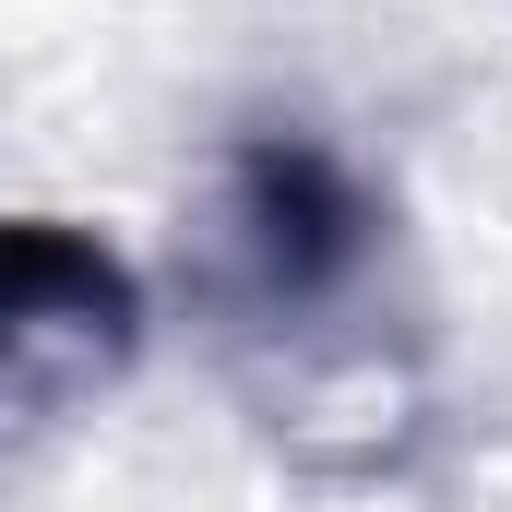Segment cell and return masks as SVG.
Segmentation results:
<instances>
[{"instance_id":"1","label":"cell","mask_w":512,"mask_h":512,"mask_svg":"<svg viewBox=\"0 0 512 512\" xmlns=\"http://www.w3.org/2000/svg\"><path fill=\"white\" fill-rule=\"evenodd\" d=\"M215 251H227V298L239 322H274V334H322L334 310L370 298V274L393 251L382 191L310 143V131H251L215 179Z\"/></svg>"},{"instance_id":"2","label":"cell","mask_w":512,"mask_h":512,"mask_svg":"<svg viewBox=\"0 0 512 512\" xmlns=\"http://www.w3.org/2000/svg\"><path fill=\"white\" fill-rule=\"evenodd\" d=\"M143 274L72 215H0V441L60 429L72 405L131 382Z\"/></svg>"}]
</instances>
